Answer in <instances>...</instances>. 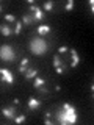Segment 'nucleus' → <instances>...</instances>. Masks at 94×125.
Returning <instances> with one entry per match:
<instances>
[{
    "label": "nucleus",
    "mask_w": 94,
    "mask_h": 125,
    "mask_svg": "<svg viewBox=\"0 0 94 125\" xmlns=\"http://www.w3.org/2000/svg\"><path fill=\"white\" fill-rule=\"evenodd\" d=\"M72 8H74V2H72V0H69V2L66 3V11H70Z\"/></svg>",
    "instance_id": "dca6fc26"
},
{
    "label": "nucleus",
    "mask_w": 94,
    "mask_h": 125,
    "mask_svg": "<svg viewBox=\"0 0 94 125\" xmlns=\"http://www.w3.org/2000/svg\"><path fill=\"white\" fill-rule=\"evenodd\" d=\"M35 88H39V86H42L44 84V78H41V77H35Z\"/></svg>",
    "instance_id": "f8f14e48"
},
{
    "label": "nucleus",
    "mask_w": 94,
    "mask_h": 125,
    "mask_svg": "<svg viewBox=\"0 0 94 125\" xmlns=\"http://www.w3.org/2000/svg\"><path fill=\"white\" fill-rule=\"evenodd\" d=\"M58 120L64 125V124H74L77 122V111L74 106H70L69 103L63 105V111L58 114Z\"/></svg>",
    "instance_id": "f257e3e1"
},
{
    "label": "nucleus",
    "mask_w": 94,
    "mask_h": 125,
    "mask_svg": "<svg viewBox=\"0 0 94 125\" xmlns=\"http://www.w3.org/2000/svg\"><path fill=\"white\" fill-rule=\"evenodd\" d=\"M53 66H55V69L61 67V61H60V58H58V56H53Z\"/></svg>",
    "instance_id": "2eb2a0df"
},
{
    "label": "nucleus",
    "mask_w": 94,
    "mask_h": 125,
    "mask_svg": "<svg viewBox=\"0 0 94 125\" xmlns=\"http://www.w3.org/2000/svg\"><path fill=\"white\" fill-rule=\"evenodd\" d=\"M64 72V66H63V67H57V73H63Z\"/></svg>",
    "instance_id": "4be33fe9"
},
{
    "label": "nucleus",
    "mask_w": 94,
    "mask_h": 125,
    "mask_svg": "<svg viewBox=\"0 0 94 125\" xmlns=\"http://www.w3.org/2000/svg\"><path fill=\"white\" fill-rule=\"evenodd\" d=\"M2 113H3V116H5V117H8V119H13V117H14V113H16V109H14V108H5Z\"/></svg>",
    "instance_id": "0eeeda50"
},
{
    "label": "nucleus",
    "mask_w": 94,
    "mask_h": 125,
    "mask_svg": "<svg viewBox=\"0 0 94 125\" xmlns=\"http://www.w3.org/2000/svg\"><path fill=\"white\" fill-rule=\"evenodd\" d=\"M69 52H70V56H72V62H70V66H72V67H75V66H78V62H80L78 53H77V50H75V49H70Z\"/></svg>",
    "instance_id": "39448f33"
},
{
    "label": "nucleus",
    "mask_w": 94,
    "mask_h": 125,
    "mask_svg": "<svg viewBox=\"0 0 94 125\" xmlns=\"http://www.w3.org/2000/svg\"><path fill=\"white\" fill-rule=\"evenodd\" d=\"M30 22H31L30 16H24V17H22V23H30Z\"/></svg>",
    "instance_id": "6ab92c4d"
},
{
    "label": "nucleus",
    "mask_w": 94,
    "mask_h": 125,
    "mask_svg": "<svg viewBox=\"0 0 94 125\" xmlns=\"http://www.w3.org/2000/svg\"><path fill=\"white\" fill-rule=\"evenodd\" d=\"M22 25H24L22 22L16 21V28H14V33H16V34H19V33H21V30H22Z\"/></svg>",
    "instance_id": "ddd939ff"
},
{
    "label": "nucleus",
    "mask_w": 94,
    "mask_h": 125,
    "mask_svg": "<svg viewBox=\"0 0 94 125\" xmlns=\"http://www.w3.org/2000/svg\"><path fill=\"white\" fill-rule=\"evenodd\" d=\"M0 80L5 83H14V75L6 69H0Z\"/></svg>",
    "instance_id": "20e7f679"
},
{
    "label": "nucleus",
    "mask_w": 94,
    "mask_h": 125,
    "mask_svg": "<svg viewBox=\"0 0 94 125\" xmlns=\"http://www.w3.org/2000/svg\"><path fill=\"white\" fill-rule=\"evenodd\" d=\"M14 52H13V49H11L10 45H2L0 47V58L2 60H5V61H13L14 60Z\"/></svg>",
    "instance_id": "f03ea898"
},
{
    "label": "nucleus",
    "mask_w": 94,
    "mask_h": 125,
    "mask_svg": "<svg viewBox=\"0 0 94 125\" xmlns=\"http://www.w3.org/2000/svg\"><path fill=\"white\" fill-rule=\"evenodd\" d=\"M19 72L24 73V72H25V67H24V66H19Z\"/></svg>",
    "instance_id": "b1692460"
},
{
    "label": "nucleus",
    "mask_w": 94,
    "mask_h": 125,
    "mask_svg": "<svg viewBox=\"0 0 94 125\" xmlns=\"http://www.w3.org/2000/svg\"><path fill=\"white\" fill-rule=\"evenodd\" d=\"M39 105H41V102H39L38 99H35V97H30L28 99V106L33 109V108H38Z\"/></svg>",
    "instance_id": "6e6552de"
},
{
    "label": "nucleus",
    "mask_w": 94,
    "mask_h": 125,
    "mask_svg": "<svg viewBox=\"0 0 94 125\" xmlns=\"http://www.w3.org/2000/svg\"><path fill=\"white\" fill-rule=\"evenodd\" d=\"M68 50H69V49H68L66 45H61L60 49H58V52H60V53H64V52H68Z\"/></svg>",
    "instance_id": "aec40b11"
},
{
    "label": "nucleus",
    "mask_w": 94,
    "mask_h": 125,
    "mask_svg": "<svg viewBox=\"0 0 94 125\" xmlns=\"http://www.w3.org/2000/svg\"><path fill=\"white\" fill-rule=\"evenodd\" d=\"M0 13H2V6H0Z\"/></svg>",
    "instance_id": "393cba45"
},
{
    "label": "nucleus",
    "mask_w": 94,
    "mask_h": 125,
    "mask_svg": "<svg viewBox=\"0 0 94 125\" xmlns=\"http://www.w3.org/2000/svg\"><path fill=\"white\" fill-rule=\"evenodd\" d=\"M53 8V2H46L44 3V11H52Z\"/></svg>",
    "instance_id": "4468645a"
},
{
    "label": "nucleus",
    "mask_w": 94,
    "mask_h": 125,
    "mask_svg": "<svg viewBox=\"0 0 94 125\" xmlns=\"http://www.w3.org/2000/svg\"><path fill=\"white\" fill-rule=\"evenodd\" d=\"M31 52L35 55H42L46 52V44L42 39H35L33 42H31Z\"/></svg>",
    "instance_id": "7ed1b4c3"
},
{
    "label": "nucleus",
    "mask_w": 94,
    "mask_h": 125,
    "mask_svg": "<svg viewBox=\"0 0 94 125\" xmlns=\"http://www.w3.org/2000/svg\"><path fill=\"white\" fill-rule=\"evenodd\" d=\"M0 31H2V34H5V36H10L11 34V28L6 25H0Z\"/></svg>",
    "instance_id": "9b49d317"
},
{
    "label": "nucleus",
    "mask_w": 94,
    "mask_h": 125,
    "mask_svg": "<svg viewBox=\"0 0 94 125\" xmlns=\"http://www.w3.org/2000/svg\"><path fill=\"white\" fill-rule=\"evenodd\" d=\"M50 31V25H39L38 27V34H46Z\"/></svg>",
    "instance_id": "1a4fd4ad"
},
{
    "label": "nucleus",
    "mask_w": 94,
    "mask_h": 125,
    "mask_svg": "<svg viewBox=\"0 0 94 125\" xmlns=\"http://www.w3.org/2000/svg\"><path fill=\"white\" fill-rule=\"evenodd\" d=\"M24 120H25V116H19V117H16V119H14V122L16 124H22Z\"/></svg>",
    "instance_id": "f3484780"
},
{
    "label": "nucleus",
    "mask_w": 94,
    "mask_h": 125,
    "mask_svg": "<svg viewBox=\"0 0 94 125\" xmlns=\"http://www.w3.org/2000/svg\"><path fill=\"white\" fill-rule=\"evenodd\" d=\"M5 19H6V21H10V22H16V17H14L13 14H6Z\"/></svg>",
    "instance_id": "a211bd4d"
},
{
    "label": "nucleus",
    "mask_w": 94,
    "mask_h": 125,
    "mask_svg": "<svg viewBox=\"0 0 94 125\" xmlns=\"http://www.w3.org/2000/svg\"><path fill=\"white\" fill-rule=\"evenodd\" d=\"M27 64H28V58H24V60L21 61V66H24V67H25Z\"/></svg>",
    "instance_id": "412c9836"
},
{
    "label": "nucleus",
    "mask_w": 94,
    "mask_h": 125,
    "mask_svg": "<svg viewBox=\"0 0 94 125\" xmlns=\"http://www.w3.org/2000/svg\"><path fill=\"white\" fill-rule=\"evenodd\" d=\"M30 10H31V11H33V13H35V17H36L38 21H41V19L44 17V13H42V11L39 10L38 6H35V5H30Z\"/></svg>",
    "instance_id": "423d86ee"
},
{
    "label": "nucleus",
    "mask_w": 94,
    "mask_h": 125,
    "mask_svg": "<svg viewBox=\"0 0 94 125\" xmlns=\"http://www.w3.org/2000/svg\"><path fill=\"white\" fill-rule=\"evenodd\" d=\"M36 75H38V70H36V69H30V70H27V72H25V78H27V80L35 78Z\"/></svg>",
    "instance_id": "9d476101"
},
{
    "label": "nucleus",
    "mask_w": 94,
    "mask_h": 125,
    "mask_svg": "<svg viewBox=\"0 0 94 125\" xmlns=\"http://www.w3.org/2000/svg\"><path fill=\"white\" fill-rule=\"evenodd\" d=\"M36 89H39V91H41V92H44V94L47 92V89H46V88H42V86H39V88H36Z\"/></svg>",
    "instance_id": "5701e85b"
}]
</instances>
